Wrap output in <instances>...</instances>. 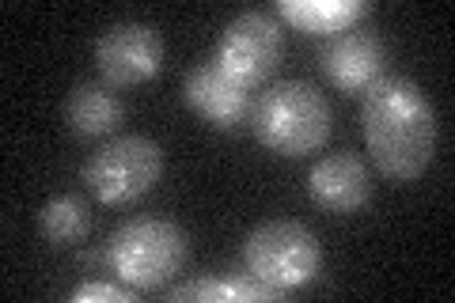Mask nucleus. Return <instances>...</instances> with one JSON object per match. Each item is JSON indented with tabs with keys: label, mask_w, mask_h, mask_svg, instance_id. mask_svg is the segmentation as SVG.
<instances>
[{
	"label": "nucleus",
	"mask_w": 455,
	"mask_h": 303,
	"mask_svg": "<svg viewBox=\"0 0 455 303\" xmlns=\"http://www.w3.org/2000/svg\"><path fill=\"white\" fill-rule=\"evenodd\" d=\"M364 140L383 175L418 179L433 160L436 114L425 92L406 76H383L361 95Z\"/></svg>",
	"instance_id": "1"
},
{
	"label": "nucleus",
	"mask_w": 455,
	"mask_h": 303,
	"mask_svg": "<svg viewBox=\"0 0 455 303\" xmlns=\"http://www.w3.org/2000/svg\"><path fill=\"white\" fill-rule=\"evenodd\" d=\"M254 133L277 155H307L331 137V103L307 80H281L259 95Z\"/></svg>",
	"instance_id": "2"
},
{
	"label": "nucleus",
	"mask_w": 455,
	"mask_h": 303,
	"mask_svg": "<svg viewBox=\"0 0 455 303\" xmlns=\"http://www.w3.org/2000/svg\"><path fill=\"white\" fill-rule=\"evenodd\" d=\"M243 262L254 281L277 292L300 288L323 266V243L300 220H266L243 243Z\"/></svg>",
	"instance_id": "3"
},
{
	"label": "nucleus",
	"mask_w": 455,
	"mask_h": 303,
	"mask_svg": "<svg viewBox=\"0 0 455 303\" xmlns=\"http://www.w3.org/2000/svg\"><path fill=\"white\" fill-rule=\"evenodd\" d=\"M110 266L125 284L156 288L167 277H175L187 262V235L179 224L156 220V216H137L122 224L110 239Z\"/></svg>",
	"instance_id": "4"
},
{
	"label": "nucleus",
	"mask_w": 455,
	"mask_h": 303,
	"mask_svg": "<svg viewBox=\"0 0 455 303\" xmlns=\"http://www.w3.org/2000/svg\"><path fill=\"white\" fill-rule=\"evenodd\" d=\"M164 171V152L152 137H114L103 148H95L84 163V182L88 190L107 201V205H125V201H137L140 194L152 190V182L160 179Z\"/></svg>",
	"instance_id": "5"
},
{
	"label": "nucleus",
	"mask_w": 455,
	"mask_h": 303,
	"mask_svg": "<svg viewBox=\"0 0 455 303\" xmlns=\"http://www.w3.org/2000/svg\"><path fill=\"white\" fill-rule=\"evenodd\" d=\"M284 50V31L269 12L247 8L224 27L220 46H217V65L224 72H232L239 84L254 88L259 80H266L277 68Z\"/></svg>",
	"instance_id": "6"
},
{
	"label": "nucleus",
	"mask_w": 455,
	"mask_h": 303,
	"mask_svg": "<svg viewBox=\"0 0 455 303\" xmlns=\"http://www.w3.org/2000/svg\"><path fill=\"white\" fill-rule=\"evenodd\" d=\"M95 61L107 84H145L164 65V38L152 23H114L95 42Z\"/></svg>",
	"instance_id": "7"
},
{
	"label": "nucleus",
	"mask_w": 455,
	"mask_h": 303,
	"mask_svg": "<svg viewBox=\"0 0 455 303\" xmlns=\"http://www.w3.org/2000/svg\"><path fill=\"white\" fill-rule=\"evenodd\" d=\"M319 61L326 68V76H331L341 92L364 95L376 80H383V68H387V50H383L379 35L346 27V31H338V35L326 38Z\"/></svg>",
	"instance_id": "8"
},
{
	"label": "nucleus",
	"mask_w": 455,
	"mask_h": 303,
	"mask_svg": "<svg viewBox=\"0 0 455 303\" xmlns=\"http://www.w3.org/2000/svg\"><path fill=\"white\" fill-rule=\"evenodd\" d=\"M182 95H187V103L194 110H202L217 129H232L251 114V88L239 84L232 72H224L217 65V57L187 72Z\"/></svg>",
	"instance_id": "9"
},
{
	"label": "nucleus",
	"mask_w": 455,
	"mask_h": 303,
	"mask_svg": "<svg viewBox=\"0 0 455 303\" xmlns=\"http://www.w3.org/2000/svg\"><path fill=\"white\" fill-rule=\"evenodd\" d=\"M307 194L326 212H357L368 201V194H372V179H368V167L361 163V155L331 152L311 167Z\"/></svg>",
	"instance_id": "10"
},
{
	"label": "nucleus",
	"mask_w": 455,
	"mask_h": 303,
	"mask_svg": "<svg viewBox=\"0 0 455 303\" xmlns=\"http://www.w3.org/2000/svg\"><path fill=\"white\" fill-rule=\"evenodd\" d=\"M65 125L80 137H107L122 125V99L107 80L76 84L65 99Z\"/></svg>",
	"instance_id": "11"
},
{
	"label": "nucleus",
	"mask_w": 455,
	"mask_h": 303,
	"mask_svg": "<svg viewBox=\"0 0 455 303\" xmlns=\"http://www.w3.org/2000/svg\"><path fill=\"white\" fill-rule=\"evenodd\" d=\"M364 12V0H277V16L307 35H338L353 27V20H361Z\"/></svg>",
	"instance_id": "12"
},
{
	"label": "nucleus",
	"mask_w": 455,
	"mask_h": 303,
	"mask_svg": "<svg viewBox=\"0 0 455 303\" xmlns=\"http://www.w3.org/2000/svg\"><path fill=\"white\" fill-rule=\"evenodd\" d=\"M92 227V212H88V201L80 194H61L53 197L46 209L38 212V232L50 247H73L88 235Z\"/></svg>",
	"instance_id": "13"
},
{
	"label": "nucleus",
	"mask_w": 455,
	"mask_h": 303,
	"mask_svg": "<svg viewBox=\"0 0 455 303\" xmlns=\"http://www.w3.org/2000/svg\"><path fill=\"white\" fill-rule=\"evenodd\" d=\"M281 292L277 288H269L262 281H190V284H179L171 288L167 299H277Z\"/></svg>",
	"instance_id": "14"
},
{
	"label": "nucleus",
	"mask_w": 455,
	"mask_h": 303,
	"mask_svg": "<svg viewBox=\"0 0 455 303\" xmlns=\"http://www.w3.org/2000/svg\"><path fill=\"white\" fill-rule=\"evenodd\" d=\"M73 299H76V303H84V299H114V303H130V292H125V288H114V284H107V281H88V284H80V288H76Z\"/></svg>",
	"instance_id": "15"
}]
</instances>
